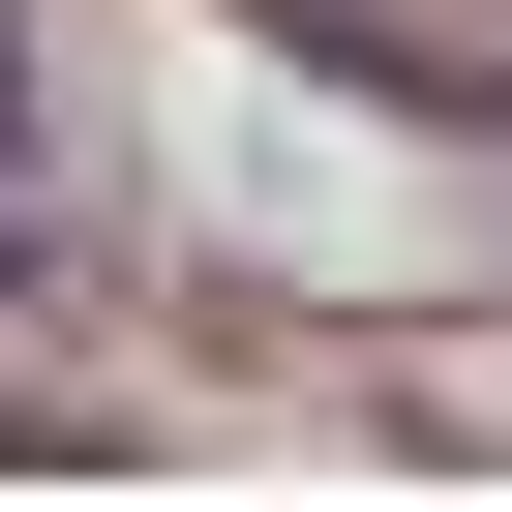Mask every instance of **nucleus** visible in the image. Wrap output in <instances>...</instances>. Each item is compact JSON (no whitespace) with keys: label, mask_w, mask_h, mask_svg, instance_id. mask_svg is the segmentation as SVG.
Masks as SVG:
<instances>
[{"label":"nucleus","mask_w":512,"mask_h":512,"mask_svg":"<svg viewBox=\"0 0 512 512\" xmlns=\"http://www.w3.org/2000/svg\"><path fill=\"white\" fill-rule=\"evenodd\" d=\"M0 121H31V31H0Z\"/></svg>","instance_id":"obj_1"}]
</instances>
